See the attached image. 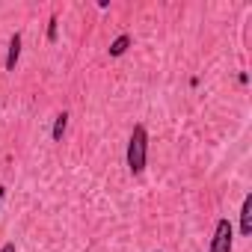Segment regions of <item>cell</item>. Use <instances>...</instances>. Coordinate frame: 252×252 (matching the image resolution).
I'll use <instances>...</instances> for the list:
<instances>
[{
    "label": "cell",
    "instance_id": "1",
    "mask_svg": "<svg viewBox=\"0 0 252 252\" xmlns=\"http://www.w3.org/2000/svg\"><path fill=\"white\" fill-rule=\"evenodd\" d=\"M146 155H149V134L143 125H137L131 134V143H128V169L134 175H140L146 169Z\"/></svg>",
    "mask_w": 252,
    "mask_h": 252
},
{
    "label": "cell",
    "instance_id": "2",
    "mask_svg": "<svg viewBox=\"0 0 252 252\" xmlns=\"http://www.w3.org/2000/svg\"><path fill=\"white\" fill-rule=\"evenodd\" d=\"M211 252H231V222L225 217L217 222V231H214V240H211Z\"/></svg>",
    "mask_w": 252,
    "mask_h": 252
},
{
    "label": "cell",
    "instance_id": "3",
    "mask_svg": "<svg viewBox=\"0 0 252 252\" xmlns=\"http://www.w3.org/2000/svg\"><path fill=\"white\" fill-rule=\"evenodd\" d=\"M240 234L249 237L252 234V196L243 199V208H240Z\"/></svg>",
    "mask_w": 252,
    "mask_h": 252
},
{
    "label": "cell",
    "instance_id": "4",
    "mask_svg": "<svg viewBox=\"0 0 252 252\" xmlns=\"http://www.w3.org/2000/svg\"><path fill=\"white\" fill-rule=\"evenodd\" d=\"M21 57V33H15L9 39V54H6V71H15V63Z\"/></svg>",
    "mask_w": 252,
    "mask_h": 252
},
{
    "label": "cell",
    "instance_id": "5",
    "mask_svg": "<svg viewBox=\"0 0 252 252\" xmlns=\"http://www.w3.org/2000/svg\"><path fill=\"white\" fill-rule=\"evenodd\" d=\"M65 125H68V113H60L57 116V122H54V131H51V137L60 143L63 140V134H65Z\"/></svg>",
    "mask_w": 252,
    "mask_h": 252
},
{
    "label": "cell",
    "instance_id": "6",
    "mask_svg": "<svg viewBox=\"0 0 252 252\" xmlns=\"http://www.w3.org/2000/svg\"><path fill=\"white\" fill-rule=\"evenodd\" d=\"M128 45H131V39H128V36H119V39L110 45V57H122L125 51H128Z\"/></svg>",
    "mask_w": 252,
    "mask_h": 252
},
{
    "label": "cell",
    "instance_id": "7",
    "mask_svg": "<svg viewBox=\"0 0 252 252\" xmlns=\"http://www.w3.org/2000/svg\"><path fill=\"white\" fill-rule=\"evenodd\" d=\"M48 42H57V18L48 21Z\"/></svg>",
    "mask_w": 252,
    "mask_h": 252
},
{
    "label": "cell",
    "instance_id": "8",
    "mask_svg": "<svg viewBox=\"0 0 252 252\" xmlns=\"http://www.w3.org/2000/svg\"><path fill=\"white\" fill-rule=\"evenodd\" d=\"M0 252H15V243H6L3 249H0Z\"/></svg>",
    "mask_w": 252,
    "mask_h": 252
},
{
    "label": "cell",
    "instance_id": "9",
    "mask_svg": "<svg viewBox=\"0 0 252 252\" xmlns=\"http://www.w3.org/2000/svg\"><path fill=\"white\" fill-rule=\"evenodd\" d=\"M3 196H6V187H0V202H3Z\"/></svg>",
    "mask_w": 252,
    "mask_h": 252
}]
</instances>
